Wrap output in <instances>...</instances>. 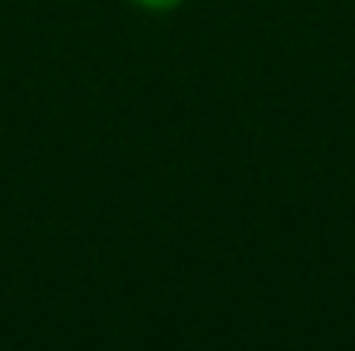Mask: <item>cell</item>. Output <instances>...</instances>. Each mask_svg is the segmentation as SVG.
<instances>
[{
    "label": "cell",
    "mask_w": 355,
    "mask_h": 351,
    "mask_svg": "<svg viewBox=\"0 0 355 351\" xmlns=\"http://www.w3.org/2000/svg\"><path fill=\"white\" fill-rule=\"evenodd\" d=\"M144 8H151V12H166V8H174L178 0H140Z\"/></svg>",
    "instance_id": "cell-1"
}]
</instances>
